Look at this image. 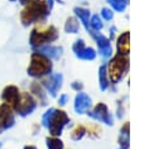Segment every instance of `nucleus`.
Returning a JSON list of instances; mask_svg holds the SVG:
<instances>
[{"instance_id":"obj_9","label":"nucleus","mask_w":160,"mask_h":149,"mask_svg":"<svg viewBox=\"0 0 160 149\" xmlns=\"http://www.w3.org/2000/svg\"><path fill=\"white\" fill-rule=\"evenodd\" d=\"M20 91L19 89L15 86V85H8L4 90H2V94H1V99L5 104H8L9 106L12 108V110L15 109V106L18 105L19 103V99H20Z\"/></svg>"},{"instance_id":"obj_28","label":"nucleus","mask_w":160,"mask_h":149,"mask_svg":"<svg viewBox=\"0 0 160 149\" xmlns=\"http://www.w3.org/2000/svg\"><path fill=\"white\" fill-rule=\"evenodd\" d=\"M22 149H38L35 145H25Z\"/></svg>"},{"instance_id":"obj_10","label":"nucleus","mask_w":160,"mask_h":149,"mask_svg":"<svg viewBox=\"0 0 160 149\" xmlns=\"http://www.w3.org/2000/svg\"><path fill=\"white\" fill-rule=\"evenodd\" d=\"M91 106V98L82 93V91H79L75 96V101H74V109L78 114H82V113H86L89 111Z\"/></svg>"},{"instance_id":"obj_31","label":"nucleus","mask_w":160,"mask_h":149,"mask_svg":"<svg viewBox=\"0 0 160 149\" xmlns=\"http://www.w3.org/2000/svg\"><path fill=\"white\" fill-rule=\"evenodd\" d=\"M2 131H4V130H2V129H1V126H0V134H1Z\"/></svg>"},{"instance_id":"obj_16","label":"nucleus","mask_w":160,"mask_h":149,"mask_svg":"<svg viewBox=\"0 0 160 149\" xmlns=\"http://www.w3.org/2000/svg\"><path fill=\"white\" fill-rule=\"evenodd\" d=\"M45 141L48 149H64V143L58 136H48Z\"/></svg>"},{"instance_id":"obj_13","label":"nucleus","mask_w":160,"mask_h":149,"mask_svg":"<svg viewBox=\"0 0 160 149\" xmlns=\"http://www.w3.org/2000/svg\"><path fill=\"white\" fill-rule=\"evenodd\" d=\"M119 144L121 149H129V123H125L120 129L119 134Z\"/></svg>"},{"instance_id":"obj_18","label":"nucleus","mask_w":160,"mask_h":149,"mask_svg":"<svg viewBox=\"0 0 160 149\" xmlns=\"http://www.w3.org/2000/svg\"><path fill=\"white\" fill-rule=\"evenodd\" d=\"M76 56L82 59V60H92V59H95L96 53L91 48H84V49H81L80 51L76 53Z\"/></svg>"},{"instance_id":"obj_17","label":"nucleus","mask_w":160,"mask_h":149,"mask_svg":"<svg viewBox=\"0 0 160 149\" xmlns=\"http://www.w3.org/2000/svg\"><path fill=\"white\" fill-rule=\"evenodd\" d=\"M74 11L76 13V15L80 18V20L82 21V24L85 25V28L89 30V16H90V11L88 9H82V8H75Z\"/></svg>"},{"instance_id":"obj_2","label":"nucleus","mask_w":160,"mask_h":149,"mask_svg":"<svg viewBox=\"0 0 160 149\" xmlns=\"http://www.w3.org/2000/svg\"><path fill=\"white\" fill-rule=\"evenodd\" d=\"M49 5L42 0H31L28 3L26 8L21 13V23L29 25L35 23L49 14Z\"/></svg>"},{"instance_id":"obj_24","label":"nucleus","mask_w":160,"mask_h":149,"mask_svg":"<svg viewBox=\"0 0 160 149\" xmlns=\"http://www.w3.org/2000/svg\"><path fill=\"white\" fill-rule=\"evenodd\" d=\"M101 16H102L105 20H111V19H112V16H114V14H112V11H111L110 9L104 8V9L101 10Z\"/></svg>"},{"instance_id":"obj_5","label":"nucleus","mask_w":160,"mask_h":149,"mask_svg":"<svg viewBox=\"0 0 160 149\" xmlns=\"http://www.w3.org/2000/svg\"><path fill=\"white\" fill-rule=\"evenodd\" d=\"M58 38V33L54 26H49L46 29H34L30 35V44L34 48H41L44 44L51 43Z\"/></svg>"},{"instance_id":"obj_15","label":"nucleus","mask_w":160,"mask_h":149,"mask_svg":"<svg viewBox=\"0 0 160 149\" xmlns=\"http://www.w3.org/2000/svg\"><path fill=\"white\" fill-rule=\"evenodd\" d=\"M99 84L101 90H106L109 88V78H108V73H106V66L102 65L99 69Z\"/></svg>"},{"instance_id":"obj_27","label":"nucleus","mask_w":160,"mask_h":149,"mask_svg":"<svg viewBox=\"0 0 160 149\" xmlns=\"http://www.w3.org/2000/svg\"><path fill=\"white\" fill-rule=\"evenodd\" d=\"M72 88H74L75 90H78V93H79V89H81V88H82V84H79V83H74V84H72Z\"/></svg>"},{"instance_id":"obj_23","label":"nucleus","mask_w":160,"mask_h":149,"mask_svg":"<svg viewBox=\"0 0 160 149\" xmlns=\"http://www.w3.org/2000/svg\"><path fill=\"white\" fill-rule=\"evenodd\" d=\"M90 28L94 29L95 31H98V30H100L102 28V21L99 18V15H94L91 18V20H90Z\"/></svg>"},{"instance_id":"obj_29","label":"nucleus","mask_w":160,"mask_h":149,"mask_svg":"<svg viewBox=\"0 0 160 149\" xmlns=\"http://www.w3.org/2000/svg\"><path fill=\"white\" fill-rule=\"evenodd\" d=\"M46 3H48V5H49V8H51V6H52V3H54V1H52V0H48Z\"/></svg>"},{"instance_id":"obj_3","label":"nucleus","mask_w":160,"mask_h":149,"mask_svg":"<svg viewBox=\"0 0 160 149\" xmlns=\"http://www.w3.org/2000/svg\"><path fill=\"white\" fill-rule=\"evenodd\" d=\"M51 61L48 56L42 55L41 53H34L31 55L30 65L28 68V74L32 78H40L51 71Z\"/></svg>"},{"instance_id":"obj_14","label":"nucleus","mask_w":160,"mask_h":149,"mask_svg":"<svg viewBox=\"0 0 160 149\" xmlns=\"http://www.w3.org/2000/svg\"><path fill=\"white\" fill-rule=\"evenodd\" d=\"M39 50H40V53L42 55H45L48 58H54V59H58L60 56V51H61L60 48L50 46V45L49 46H41V48H39Z\"/></svg>"},{"instance_id":"obj_26","label":"nucleus","mask_w":160,"mask_h":149,"mask_svg":"<svg viewBox=\"0 0 160 149\" xmlns=\"http://www.w3.org/2000/svg\"><path fill=\"white\" fill-rule=\"evenodd\" d=\"M68 99H69V96H68L66 94L60 95V96H59V104H60V105H64V104L66 103V100H68Z\"/></svg>"},{"instance_id":"obj_19","label":"nucleus","mask_w":160,"mask_h":149,"mask_svg":"<svg viewBox=\"0 0 160 149\" xmlns=\"http://www.w3.org/2000/svg\"><path fill=\"white\" fill-rule=\"evenodd\" d=\"M79 29V21L74 18H69L66 20V24H65V30L68 33H71V34H75Z\"/></svg>"},{"instance_id":"obj_6","label":"nucleus","mask_w":160,"mask_h":149,"mask_svg":"<svg viewBox=\"0 0 160 149\" xmlns=\"http://www.w3.org/2000/svg\"><path fill=\"white\" fill-rule=\"evenodd\" d=\"M35 108H36V100L34 99V96L29 93H21L19 103L14 109V113L21 116H26L30 115L35 110Z\"/></svg>"},{"instance_id":"obj_25","label":"nucleus","mask_w":160,"mask_h":149,"mask_svg":"<svg viewBox=\"0 0 160 149\" xmlns=\"http://www.w3.org/2000/svg\"><path fill=\"white\" fill-rule=\"evenodd\" d=\"M85 48V44H84V41L82 40H78V41H75V44L72 45V50L75 51V53H78V51H80L81 49H84Z\"/></svg>"},{"instance_id":"obj_21","label":"nucleus","mask_w":160,"mask_h":149,"mask_svg":"<svg viewBox=\"0 0 160 149\" xmlns=\"http://www.w3.org/2000/svg\"><path fill=\"white\" fill-rule=\"evenodd\" d=\"M85 133H86V129L82 125H78L71 131V139L72 140H80V139H82V136L85 135Z\"/></svg>"},{"instance_id":"obj_12","label":"nucleus","mask_w":160,"mask_h":149,"mask_svg":"<svg viewBox=\"0 0 160 149\" xmlns=\"http://www.w3.org/2000/svg\"><path fill=\"white\" fill-rule=\"evenodd\" d=\"M119 55H126L129 53V33H124L118 39Z\"/></svg>"},{"instance_id":"obj_7","label":"nucleus","mask_w":160,"mask_h":149,"mask_svg":"<svg viewBox=\"0 0 160 149\" xmlns=\"http://www.w3.org/2000/svg\"><path fill=\"white\" fill-rule=\"evenodd\" d=\"M88 115L91 116L92 119L99 120V121H102V123H105L108 125H112L114 124L112 116L109 113L108 106L105 104H102V103H99L91 111H88Z\"/></svg>"},{"instance_id":"obj_11","label":"nucleus","mask_w":160,"mask_h":149,"mask_svg":"<svg viewBox=\"0 0 160 149\" xmlns=\"http://www.w3.org/2000/svg\"><path fill=\"white\" fill-rule=\"evenodd\" d=\"M61 84H62V75L61 74H52L50 75L48 79H45L42 81V85L44 88L46 89V91L50 93V95L55 96L58 90L61 88Z\"/></svg>"},{"instance_id":"obj_30","label":"nucleus","mask_w":160,"mask_h":149,"mask_svg":"<svg viewBox=\"0 0 160 149\" xmlns=\"http://www.w3.org/2000/svg\"><path fill=\"white\" fill-rule=\"evenodd\" d=\"M29 1H30V0H20V3H21V4H28Z\"/></svg>"},{"instance_id":"obj_4","label":"nucleus","mask_w":160,"mask_h":149,"mask_svg":"<svg viewBox=\"0 0 160 149\" xmlns=\"http://www.w3.org/2000/svg\"><path fill=\"white\" fill-rule=\"evenodd\" d=\"M129 66L128 59L125 55H116L106 66L108 69V78L110 79L111 83L116 84L126 73Z\"/></svg>"},{"instance_id":"obj_32","label":"nucleus","mask_w":160,"mask_h":149,"mask_svg":"<svg viewBox=\"0 0 160 149\" xmlns=\"http://www.w3.org/2000/svg\"><path fill=\"white\" fill-rule=\"evenodd\" d=\"M1 146H2V143H1V141H0V149H1Z\"/></svg>"},{"instance_id":"obj_20","label":"nucleus","mask_w":160,"mask_h":149,"mask_svg":"<svg viewBox=\"0 0 160 149\" xmlns=\"http://www.w3.org/2000/svg\"><path fill=\"white\" fill-rule=\"evenodd\" d=\"M31 93H34V95H36L39 98L41 104H45V93L42 91V89L40 88L39 84H36V83L31 84Z\"/></svg>"},{"instance_id":"obj_8","label":"nucleus","mask_w":160,"mask_h":149,"mask_svg":"<svg viewBox=\"0 0 160 149\" xmlns=\"http://www.w3.org/2000/svg\"><path fill=\"white\" fill-rule=\"evenodd\" d=\"M15 124V114L11 106L2 103L0 104V126L5 131L10 128H12Z\"/></svg>"},{"instance_id":"obj_22","label":"nucleus","mask_w":160,"mask_h":149,"mask_svg":"<svg viewBox=\"0 0 160 149\" xmlns=\"http://www.w3.org/2000/svg\"><path fill=\"white\" fill-rule=\"evenodd\" d=\"M110 3V5L115 9V10H119V11H124L125 10V6L128 4V0H108Z\"/></svg>"},{"instance_id":"obj_1","label":"nucleus","mask_w":160,"mask_h":149,"mask_svg":"<svg viewBox=\"0 0 160 149\" xmlns=\"http://www.w3.org/2000/svg\"><path fill=\"white\" fill-rule=\"evenodd\" d=\"M69 121H70V119L65 111L56 110L52 108L49 109L41 118L42 126H45L49 130L51 136H59Z\"/></svg>"}]
</instances>
